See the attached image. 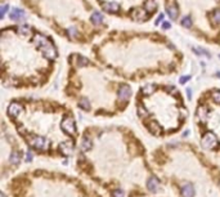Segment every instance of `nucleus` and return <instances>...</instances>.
<instances>
[{
    "label": "nucleus",
    "instance_id": "obj_1",
    "mask_svg": "<svg viewBox=\"0 0 220 197\" xmlns=\"http://www.w3.org/2000/svg\"><path fill=\"white\" fill-rule=\"evenodd\" d=\"M28 144L31 146V147L36 148V149H48L49 148V140L46 138H43V137H31V138H28Z\"/></svg>",
    "mask_w": 220,
    "mask_h": 197
},
{
    "label": "nucleus",
    "instance_id": "obj_2",
    "mask_svg": "<svg viewBox=\"0 0 220 197\" xmlns=\"http://www.w3.org/2000/svg\"><path fill=\"white\" fill-rule=\"evenodd\" d=\"M202 146H204V148H206V149H214L215 147H218L216 135L211 131L206 133L204 135V138H202Z\"/></svg>",
    "mask_w": 220,
    "mask_h": 197
},
{
    "label": "nucleus",
    "instance_id": "obj_3",
    "mask_svg": "<svg viewBox=\"0 0 220 197\" xmlns=\"http://www.w3.org/2000/svg\"><path fill=\"white\" fill-rule=\"evenodd\" d=\"M22 112H23V107L19 102H17V101L10 102L9 107H8V113H9V116L17 117L19 113H22Z\"/></svg>",
    "mask_w": 220,
    "mask_h": 197
},
{
    "label": "nucleus",
    "instance_id": "obj_4",
    "mask_svg": "<svg viewBox=\"0 0 220 197\" xmlns=\"http://www.w3.org/2000/svg\"><path fill=\"white\" fill-rule=\"evenodd\" d=\"M62 129L67 133V134H75L76 133V125L73 119L71 117H66L62 121Z\"/></svg>",
    "mask_w": 220,
    "mask_h": 197
},
{
    "label": "nucleus",
    "instance_id": "obj_5",
    "mask_svg": "<svg viewBox=\"0 0 220 197\" xmlns=\"http://www.w3.org/2000/svg\"><path fill=\"white\" fill-rule=\"evenodd\" d=\"M131 97V89L129 85H122L119 89V98L120 101H129V98Z\"/></svg>",
    "mask_w": 220,
    "mask_h": 197
},
{
    "label": "nucleus",
    "instance_id": "obj_6",
    "mask_svg": "<svg viewBox=\"0 0 220 197\" xmlns=\"http://www.w3.org/2000/svg\"><path fill=\"white\" fill-rule=\"evenodd\" d=\"M102 8L104 12H107V13H117L120 10L119 4H116L113 1H104L102 4Z\"/></svg>",
    "mask_w": 220,
    "mask_h": 197
},
{
    "label": "nucleus",
    "instance_id": "obj_7",
    "mask_svg": "<svg viewBox=\"0 0 220 197\" xmlns=\"http://www.w3.org/2000/svg\"><path fill=\"white\" fill-rule=\"evenodd\" d=\"M165 10H166V13H167V16L170 17V18L172 19V21H176L178 19V16H179V10H178V8L175 7V4H166V7H165Z\"/></svg>",
    "mask_w": 220,
    "mask_h": 197
},
{
    "label": "nucleus",
    "instance_id": "obj_8",
    "mask_svg": "<svg viewBox=\"0 0 220 197\" xmlns=\"http://www.w3.org/2000/svg\"><path fill=\"white\" fill-rule=\"evenodd\" d=\"M182 195L183 197H193L195 196V187L191 183H185L182 187Z\"/></svg>",
    "mask_w": 220,
    "mask_h": 197
},
{
    "label": "nucleus",
    "instance_id": "obj_9",
    "mask_svg": "<svg viewBox=\"0 0 220 197\" xmlns=\"http://www.w3.org/2000/svg\"><path fill=\"white\" fill-rule=\"evenodd\" d=\"M9 18L12 21H19L25 18V13L18 8H13V9L9 12Z\"/></svg>",
    "mask_w": 220,
    "mask_h": 197
},
{
    "label": "nucleus",
    "instance_id": "obj_10",
    "mask_svg": "<svg viewBox=\"0 0 220 197\" xmlns=\"http://www.w3.org/2000/svg\"><path fill=\"white\" fill-rule=\"evenodd\" d=\"M61 152L64 156H70L73 152V143L71 142H63L61 144Z\"/></svg>",
    "mask_w": 220,
    "mask_h": 197
},
{
    "label": "nucleus",
    "instance_id": "obj_11",
    "mask_svg": "<svg viewBox=\"0 0 220 197\" xmlns=\"http://www.w3.org/2000/svg\"><path fill=\"white\" fill-rule=\"evenodd\" d=\"M158 187H160V182L157 178L152 177L148 179V182H147V188H148L149 191H157Z\"/></svg>",
    "mask_w": 220,
    "mask_h": 197
},
{
    "label": "nucleus",
    "instance_id": "obj_12",
    "mask_svg": "<svg viewBox=\"0 0 220 197\" xmlns=\"http://www.w3.org/2000/svg\"><path fill=\"white\" fill-rule=\"evenodd\" d=\"M144 9L148 12V13H153L154 10L157 9V4L154 0H145V4H144Z\"/></svg>",
    "mask_w": 220,
    "mask_h": 197
},
{
    "label": "nucleus",
    "instance_id": "obj_13",
    "mask_svg": "<svg viewBox=\"0 0 220 197\" xmlns=\"http://www.w3.org/2000/svg\"><path fill=\"white\" fill-rule=\"evenodd\" d=\"M197 117L201 120V121H206V119H207V108L204 106H200L197 108Z\"/></svg>",
    "mask_w": 220,
    "mask_h": 197
},
{
    "label": "nucleus",
    "instance_id": "obj_14",
    "mask_svg": "<svg viewBox=\"0 0 220 197\" xmlns=\"http://www.w3.org/2000/svg\"><path fill=\"white\" fill-rule=\"evenodd\" d=\"M92 147H93V142H92V139H90L89 137H84L83 142H81V149H83L84 152H88Z\"/></svg>",
    "mask_w": 220,
    "mask_h": 197
},
{
    "label": "nucleus",
    "instance_id": "obj_15",
    "mask_svg": "<svg viewBox=\"0 0 220 197\" xmlns=\"http://www.w3.org/2000/svg\"><path fill=\"white\" fill-rule=\"evenodd\" d=\"M103 21H104L103 14H101L99 12H94V13L92 14V22L94 25H101V23H103Z\"/></svg>",
    "mask_w": 220,
    "mask_h": 197
},
{
    "label": "nucleus",
    "instance_id": "obj_16",
    "mask_svg": "<svg viewBox=\"0 0 220 197\" xmlns=\"http://www.w3.org/2000/svg\"><path fill=\"white\" fill-rule=\"evenodd\" d=\"M19 161H21V153L17 151H13L10 153V162L13 165H18Z\"/></svg>",
    "mask_w": 220,
    "mask_h": 197
},
{
    "label": "nucleus",
    "instance_id": "obj_17",
    "mask_svg": "<svg viewBox=\"0 0 220 197\" xmlns=\"http://www.w3.org/2000/svg\"><path fill=\"white\" fill-rule=\"evenodd\" d=\"M154 92V85H145V87L142 88V93L144 96H151Z\"/></svg>",
    "mask_w": 220,
    "mask_h": 197
},
{
    "label": "nucleus",
    "instance_id": "obj_18",
    "mask_svg": "<svg viewBox=\"0 0 220 197\" xmlns=\"http://www.w3.org/2000/svg\"><path fill=\"white\" fill-rule=\"evenodd\" d=\"M138 115H139L140 117H145V116H148V111L144 108V106L138 104Z\"/></svg>",
    "mask_w": 220,
    "mask_h": 197
},
{
    "label": "nucleus",
    "instance_id": "obj_19",
    "mask_svg": "<svg viewBox=\"0 0 220 197\" xmlns=\"http://www.w3.org/2000/svg\"><path fill=\"white\" fill-rule=\"evenodd\" d=\"M149 129H151V131H152V134H154V135H158L160 134V126L157 125L156 122H152L149 125Z\"/></svg>",
    "mask_w": 220,
    "mask_h": 197
},
{
    "label": "nucleus",
    "instance_id": "obj_20",
    "mask_svg": "<svg viewBox=\"0 0 220 197\" xmlns=\"http://www.w3.org/2000/svg\"><path fill=\"white\" fill-rule=\"evenodd\" d=\"M191 25H192L191 17H189V16H185L184 18L182 19V26H183V27H191Z\"/></svg>",
    "mask_w": 220,
    "mask_h": 197
},
{
    "label": "nucleus",
    "instance_id": "obj_21",
    "mask_svg": "<svg viewBox=\"0 0 220 197\" xmlns=\"http://www.w3.org/2000/svg\"><path fill=\"white\" fill-rule=\"evenodd\" d=\"M80 106H81V108H84V110L88 111L90 108V103H89L88 98H83V99L80 101Z\"/></svg>",
    "mask_w": 220,
    "mask_h": 197
},
{
    "label": "nucleus",
    "instance_id": "obj_22",
    "mask_svg": "<svg viewBox=\"0 0 220 197\" xmlns=\"http://www.w3.org/2000/svg\"><path fill=\"white\" fill-rule=\"evenodd\" d=\"M213 18H214V22H215V23H220V8L214 12Z\"/></svg>",
    "mask_w": 220,
    "mask_h": 197
},
{
    "label": "nucleus",
    "instance_id": "obj_23",
    "mask_svg": "<svg viewBox=\"0 0 220 197\" xmlns=\"http://www.w3.org/2000/svg\"><path fill=\"white\" fill-rule=\"evenodd\" d=\"M124 190H121V188H117L113 191V197H124Z\"/></svg>",
    "mask_w": 220,
    "mask_h": 197
},
{
    "label": "nucleus",
    "instance_id": "obj_24",
    "mask_svg": "<svg viewBox=\"0 0 220 197\" xmlns=\"http://www.w3.org/2000/svg\"><path fill=\"white\" fill-rule=\"evenodd\" d=\"M213 98L216 103H220V90H214L213 93Z\"/></svg>",
    "mask_w": 220,
    "mask_h": 197
},
{
    "label": "nucleus",
    "instance_id": "obj_25",
    "mask_svg": "<svg viewBox=\"0 0 220 197\" xmlns=\"http://www.w3.org/2000/svg\"><path fill=\"white\" fill-rule=\"evenodd\" d=\"M31 160H32V153L28 151L27 153H26V161H27V162H30Z\"/></svg>",
    "mask_w": 220,
    "mask_h": 197
},
{
    "label": "nucleus",
    "instance_id": "obj_26",
    "mask_svg": "<svg viewBox=\"0 0 220 197\" xmlns=\"http://www.w3.org/2000/svg\"><path fill=\"white\" fill-rule=\"evenodd\" d=\"M191 79V76H185V78H180V84H184V83H187V81Z\"/></svg>",
    "mask_w": 220,
    "mask_h": 197
},
{
    "label": "nucleus",
    "instance_id": "obj_27",
    "mask_svg": "<svg viewBox=\"0 0 220 197\" xmlns=\"http://www.w3.org/2000/svg\"><path fill=\"white\" fill-rule=\"evenodd\" d=\"M170 27H171V26H170L169 22H163V23H162V28H163V30H169Z\"/></svg>",
    "mask_w": 220,
    "mask_h": 197
},
{
    "label": "nucleus",
    "instance_id": "obj_28",
    "mask_svg": "<svg viewBox=\"0 0 220 197\" xmlns=\"http://www.w3.org/2000/svg\"><path fill=\"white\" fill-rule=\"evenodd\" d=\"M218 76H219V78H220V72H218Z\"/></svg>",
    "mask_w": 220,
    "mask_h": 197
}]
</instances>
